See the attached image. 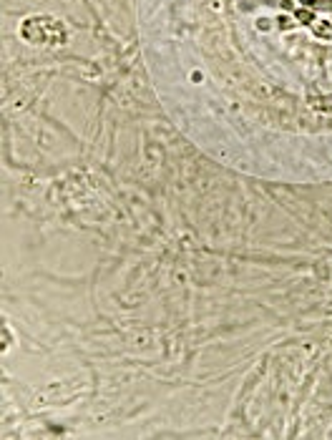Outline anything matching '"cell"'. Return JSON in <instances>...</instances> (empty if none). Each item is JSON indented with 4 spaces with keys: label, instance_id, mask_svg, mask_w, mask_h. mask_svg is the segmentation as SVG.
<instances>
[{
    "label": "cell",
    "instance_id": "1",
    "mask_svg": "<svg viewBox=\"0 0 332 440\" xmlns=\"http://www.w3.org/2000/svg\"><path fill=\"white\" fill-rule=\"evenodd\" d=\"M312 30H315L317 35H325V38H332V25H327V23H315V25H312Z\"/></svg>",
    "mask_w": 332,
    "mask_h": 440
},
{
    "label": "cell",
    "instance_id": "2",
    "mask_svg": "<svg viewBox=\"0 0 332 440\" xmlns=\"http://www.w3.org/2000/svg\"><path fill=\"white\" fill-rule=\"evenodd\" d=\"M297 18H300L302 23H312V20H315V15H312L310 10H300V13H297Z\"/></svg>",
    "mask_w": 332,
    "mask_h": 440
}]
</instances>
